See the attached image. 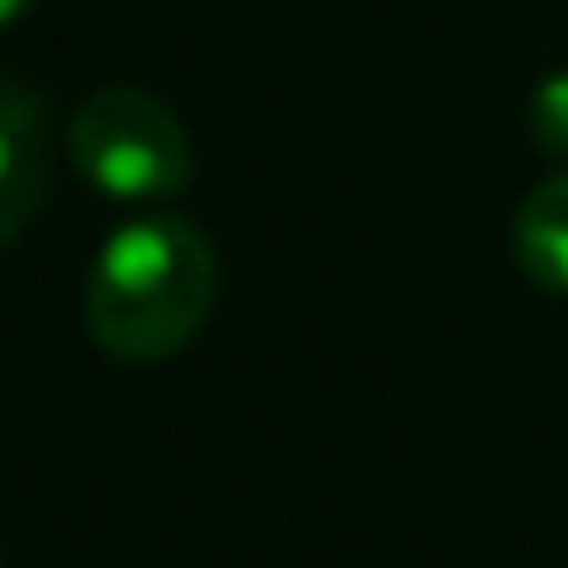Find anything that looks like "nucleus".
Instances as JSON below:
<instances>
[{"label":"nucleus","instance_id":"nucleus-1","mask_svg":"<svg viewBox=\"0 0 568 568\" xmlns=\"http://www.w3.org/2000/svg\"><path fill=\"white\" fill-rule=\"evenodd\" d=\"M221 294V263L196 221L141 214L116 226L87 270V336L111 361H172L196 343Z\"/></svg>","mask_w":568,"mask_h":568},{"label":"nucleus","instance_id":"nucleus-2","mask_svg":"<svg viewBox=\"0 0 568 568\" xmlns=\"http://www.w3.org/2000/svg\"><path fill=\"white\" fill-rule=\"evenodd\" d=\"M68 160L99 196L129 209H160L184 196L196 153L178 111L148 87H104L68 123Z\"/></svg>","mask_w":568,"mask_h":568},{"label":"nucleus","instance_id":"nucleus-3","mask_svg":"<svg viewBox=\"0 0 568 568\" xmlns=\"http://www.w3.org/2000/svg\"><path fill=\"white\" fill-rule=\"evenodd\" d=\"M50 184V111L26 80L0 74V245H13L43 209Z\"/></svg>","mask_w":568,"mask_h":568},{"label":"nucleus","instance_id":"nucleus-4","mask_svg":"<svg viewBox=\"0 0 568 568\" xmlns=\"http://www.w3.org/2000/svg\"><path fill=\"white\" fill-rule=\"evenodd\" d=\"M514 263L538 294L568 300V165L514 209Z\"/></svg>","mask_w":568,"mask_h":568},{"label":"nucleus","instance_id":"nucleus-5","mask_svg":"<svg viewBox=\"0 0 568 568\" xmlns=\"http://www.w3.org/2000/svg\"><path fill=\"white\" fill-rule=\"evenodd\" d=\"M526 135L538 141V153H550L556 165H568V68L544 74L526 99Z\"/></svg>","mask_w":568,"mask_h":568},{"label":"nucleus","instance_id":"nucleus-6","mask_svg":"<svg viewBox=\"0 0 568 568\" xmlns=\"http://www.w3.org/2000/svg\"><path fill=\"white\" fill-rule=\"evenodd\" d=\"M26 7H31V0H0V26H13V19L26 13Z\"/></svg>","mask_w":568,"mask_h":568}]
</instances>
